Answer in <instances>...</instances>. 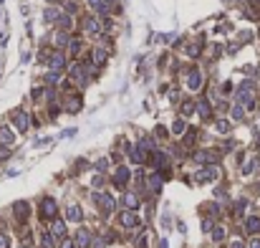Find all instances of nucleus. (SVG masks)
<instances>
[{"instance_id":"9b49d317","label":"nucleus","mask_w":260,"mask_h":248,"mask_svg":"<svg viewBox=\"0 0 260 248\" xmlns=\"http://www.w3.org/2000/svg\"><path fill=\"white\" fill-rule=\"evenodd\" d=\"M76 248H88L91 246V231H86V228H78L76 231Z\"/></svg>"},{"instance_id":"bb28decb","label":"nucleus","mask_w":260,"mask_h":248,"mask_svg":"<svg viewBox=\"0 0 260 248\" xmlns=\"http://www.w3.org/2000/svg\"><path fill=\"white\" fill-rule=\"evenodd\" d=\"M215 129H217L220 134H228V132H230V122H228V119H217V124H215Z\"/></svg>"},{"instance_id":"c756f323","label":"nucleus","mask_w":260,"mask_h":248,"mask_svg":"<svg viewBox=\"0 0 260 248\" xmlns=\"http://www.w3.org/2000/svg\"><path fill=\"white\" fill-rule=\"evenodd\" d=\"M172 132L177 134V137H179V134H185V119H177V122L172 124Z\"/></svg>"},{"instance_id":"79ce46f5","label":"nucleus","mask_w":260,"mask_h":248,"mask_svg":"<svg viewBox=\"0 0 260 248\" xmlns=\"http://www.w3.org/2000/svg\"><path fill=\"white\" fill-rule=\"evenodd\" d=\"M202 231L210 233V231H212V220H205V223H202Z\"/></svg>"},{"instance_id":"6ab92c4d","label":"nucleus","mask_w":260,"mask_h":248,"mask_svg":"<svg viewBox=\"0 0 260 248\" xmlns=\"http://www.w3.org/2000/svg\"><path fill=\"white\" fill-rule=\"evenodd\" d=\"M63 66H66L63 53H53V56H51V69H53V71H61Z\"/></svg>"},{"instance_id":"0eeeda50","label":"nucleus","mask_w":260,"mask_h":248,"mask_svg":"<svg viewBox=\"0 0 260 248\" xmlns=\"http://www.w3.org/2000/svg\"><path fill=\"white\" fill-rule=\"evenodd\" d=\"M119 223L124 225V228H139V218H137L134 210H124L119 216Z\"/></svg>"},{"instance_id":"b1692460","label":"nucleus","mask_w":260,"mask_h":248,"mask_svg":"<svg viewBox=\"0 0 260 248\" xmlns=\"http://www.w3.org/2000/svg\"><path fill=\"white\" fill-rule=\"evenodd\" d=\"M146 187H149L152 193H154V190H159V187H162V177H159V175H152L149 180H146Z\"/></svg>"},{"instance_id":"cd10ccee","label":"nucleus","mask_w":260,"mask_h":248,"mask_svg":"<svg viewBox=\"0 0 260 248\" xmlns=\"http://www.w3.org/2000/svg\"><path fill=\"white\" fill-rule=\"evenodd\" d=\"M255 165H258V157H253V160H247V162H245V167H243V175H253Z\"/></svg>"},{"instance_id":"e433bc0d","label":"nucleus","mask_w":260,"mask_h":248,"mask_svg":"<svg viewBox=\"0 0 260 248\" xmlns=\"http://www.w3.org/2000/svg\"><path fill=\"white\" fill-rule=\"evenodd\" d=\"M69 51L71 53H78V51H81V43H78V41H69Z\"/></svg>"},{"instance_id":"2f4dec72","label":"nucleus","mask_w":260,"mask_h":248,"mask_svg":"<svg viewBox=\"0 0 260 248\" xmlns=\"http://www.w3.org/2000/svg\"><path fill=\"white\" fill-rule=\"evenodd\" d=\"M56 26H61V28L69 31V28H71V18H69V16H61L58 20H56Z\"/></svg>"},{"instance_id":"a18cd8bd","label":"nucleus","mask_w":260,"mask_h":248,"mask_svg":"<svg viewBox=\"0 0 260 248\" xmlns=\"http://www.w3.org/2000/svg\"><path fill=\"white\" fill-rule=\"evenodd\" d=\"M247 248H260V238H255V241H253L250 246H247Z\"/></svg>"},{"instance_id":"58836bf2","label":"nucleus","mask_w":260,"mask_h":248,"mask_svg":"<svg viewBox=\"0 0 260 248\" xmlns=\"http://www.w3.org/2000/svg\"><path fill=\"white\" fill-rule=\"evenodd\" d=\"M88 5H91L94 10H101V5H104V0H88Z\"/></svg>"},{"instance_id":"ddd939ff","label":"nucleus","mask_w":260,"mask_h":248,"mask_svg":"<svg viewBox=\"0 0 260 248\" xmlns=\"http://www.w3.org/2000/svg\"><path fill=\"white\" fill-rule=\"evenodd\" d=\"M106 59H109V48H106V46H96V48L91 51V63H94V66L106 63Z\"/></svg>"},{"instance_id":"2eb2a0df","label":"nucleus","mask_w":260,"mask_h":248,"mask_svg":"<svg viewBox=\"0 0 260 248\" xmlns=\"http://www.w3.org/2000/svg\"><path fill=\"white\" fill-rule=\"evenodd\" d=\"M114 183H116L119 187L129 183V170H127V167H116V172H114Z\"/></svg>"},{"instance_id":"c9c22d12","label":"nucleus","mask_w":260,"mask_h":248,"mask_svg":"<svg viewBox=\"0 0 260 248\" xmlns=\"http://www.w3.org/2000/svg\"><path fill=\"white\" fill-rule=\"evenodd\" d=\"M58 78H61V71H51V74L46 76V81H48V84H56Z\"/></svg>"},{"instance_id":"f03ea898","label":"nucleus","mask_w":260,"mask_h":248,"mask_svg":"<svg viewBox=\"0 0 260 248\" xmlns=\"http://www.w3.org/2000/svg\"><path fill=\"white\" fill-rule=\"evenodd\" d=\"M220 177V167H215V165H207V167H202V170L195 175L197 183H210V180H217Z\"/></svg>"},{"instance_id":"c03bdc74","label":"nucleus","mask_w":260,"mask_h":248,"mask_svg":"<svg viewBox=\"0 0 260 248\" xmlns=\"http://www.w3.org/2000/svg\"><path fill=\"white\" fill-rule=\"evenodd\" d=\"M232 248H245V243L243 241H232Z\"/></svg>"},{"instance_id":"393cba45","label":"nucleus","mask_w":260,"mask_h":248,"mask_svg":"<svg viewBox=\"0 0 260 248\" xmlns=\"http://www.w3.org/2000/svg\"><path fill=\"white\" fill-rule=\"evenodd\" d=\"M154 165L159 167V170H167V165H169V162H167V155H164V152H157V155H154Z\"/></svg>"},{"instance_id":"f3484780","label":"nucleus","mask_w":260,"mask_h":248,"mask_svg":"<svg viewBox=\"0 0 260 248\" xmlns=\"http://www.w3.org/2000/svg\"><path fill=\"white\" fill-rule=\"evenodd\" d=\"M71 78H73V81L76 84H86L88 81V78H86V74H84V69H81V66H71Z\"/></svg>"},{"instance_id":"72a5a7b5","label":"nucleus","mask_w":260,"mask_h":248,"mask_svg":"<svg viewBox=\"0 0 260 248\" xmlns=\"http://www.w3.org/2000/svg\"><path fill=\"white\" fill-rule=\"evenodd\" d=\"M0 248H10V235L8 233H0Z\"/></svg>"},{"instance_id":"6e6552de","label":"nucleus","mask_w":260,"mask_h":248,"mask_svg":"<svg viewBox=\"0 0 260 248\" xmlns=\"http://www.w3.org/2000/svg\"><path fill=\"white\" fill-rule=\"evenodd\" d=\"M217 157H220V152H215V150H205V152H197L195 155V162H200V165H212L215 160H217Z\"/></svg>"},{"instance_id":"dca6fc26","label":"nucleus","mask_w":260,"mask_h":248,"mask_svg":"<svg viewBox=\"0 0 260 248\" xmlns=\"http://www.w3.org/2000/svg\"><path fill=\"white\" fill-rule=\"evenodd\" d=\"M121 202L127 205V210H134V208H139V195H134V193H124Z\"/></svg>"},{"instance_id":"5701e85b","label":"nucleus","mask_w":260,"mask_h":248,"mask_svg":"<svg viewBox=\"0 0 260 248\" xmlns=\"http://www.w3.org/2000/svg\"><path fill=\"white\" fill-rule=\"evenodd\" d=\"M41 248H56V238L51 233H41Z\"/></svg>"},{"instance_id":"f257e3e1","label":"nucleus","mask_w":260,"mask_h":248,"mask_svg":"<svg viewBox=\"0 0 260 248\" xmlns=\"http://www.w3.org/2000/svg\"><path fill=\"white\" fill-rule=\"evenodd\" d=\"M38 213H41V218H43V220H56L58 205H56V200H53V198H43V200H41Z\"/></svg>"},{"instance_id":"a19ab883","label":"nucleus","mask_w":260,"mask_h":248,"mask_svg":"<svg viewBox=\"0 0 260 248\" xmlns=\"http://www.w3.org/2000/svg\"><path fill=\"white\" fill-rule=\"evenodd\" d=\"M61 248H76V243L69 241V238H63V241H61Z\"/></svg>"},{"instance_id":"c85d7f7f","label":"nucleus","mask_w":260,"mask_h":248,"mask_svg":"<svg viewBox=\"0 0 260 248\" xmlns=\"http://www.w3.org/2000/svg\"><path fill=\"white\" fill-rule=\"evenodd\" d=\"M243 117H245V107H243V104H235V107H232V119L240 122Z\"/></svg>"},{"instance_id":"aec40b11","label":"nucleus","mask_w":260,"mask_h":248,"mask_svg":"<svg viewBox=\"0 0 260 248\" xmlns=\"http://www.w3.org/2000/svg\"><path fill=\"white\" fill-rule=\"evenodd\" d=\"M129 160L137 162V165H142L144 162V150L142 147H129Z\"/></svg>"},{"instance_id":"a211bd4d","label":"nucleus","mask_w":260,"mask_h":248,"mask_svg":"<svg viewBox=\"0 0 260 248\" xmlns=\"http://www.w3.org/2000/svg\"><path fill=\"white\" fill-rule=\"evenodd\" d=\"M245 231H247V233H260V218H258V216L245 218Z\"/></svg>"},{"instance_id":"ea45409f","label":"nucleus","mask_w":260,"mask_h":248,"mask_svg":"<svg viewBox=\"0 0 260 248\" xmlns=\"http://www.w3.org/2000/svg\"><path fill=\"white\" fill-rule=\"evenodd\" d=\"M66 109H69V111H76V109H78V101H76V99H69V107H66Z\"/></svg>"},{"instance_id":"1a4fd4ad","label":"nucleus","mask_w":260,"mask_h":248,"mask_svg":"<svg viewBox=\"0 0 260 248\" xmlns=\"http://www.w3.org/2000/svg\"><path fill=\"white\" fill-rule=\"evenodd\" d=\"M15 144V132L10 127H0V147H13Z\"/></svg>"},{"instance_id":"a878e982","label":"nucleus","mask_w":260,"mask_h":248,"mask_svg":"<svg viewBox=\"0 0 260 248\" xmlns=\"http://www.w3.org/2000/svg\"><path fill=\"white\" fill-rule=\"evenodd\" d=\"M195 109L200 111V114H202V117H207V114H210V104H207V99H200V101H197V107H195Z\"/></svg>"},{"instance_id":"49530a36","label":"nucleus","mask_w":260,"mask_h":248,"mask_svg":"<svg viewBox=\"0 0 260 248\" xmlns=\"http://www.w3.org/2000/svg\"><path fill=\"white\" fill-rule=\"evenodd\" d=\"M20 248H28V246H20Z\"/></svg>"},{"instance_id":"20e7f679","label":"nucleus","mask_w":260,"mask_h":248,"mask_svg":"<svg viewBox=\"0 0 260 248\" xmlns=\"http://www.w3.org/2000/svg\"><path fill=\"white\" fill-rule=\"evenodd\" d=\"M84 31L88 33V36H101V33H104V23H101L99 18H86L84 20Z\"/></svg>"},{"instance_id":"4c0bfd02","label":"nucleus","mask_w":260,"mask_h":248,"mask_svg":"<svg viewBox=\"0 0 260 248\" xmlns=\"http://www.w3.org/2000/svg\"><path fill=\"white\" fill-rule=\"evenodd\" d=\"M8 157H10V147H0V162L8 160Z\"/></svg>"},{"instance_id":"39448f33","label":"nucleus","mask_w":260,"mask_h":248,"mask_svg":"<svg viewBox=\"0 0 260 248\" xmlns=\"http://www.w3.org/2000/svg\"><path fill=\"white\" fill-rule=\"evenodd\" d=\"M237 96H240V104H253V99H255V92H253V84L250 81H245L240 89H237Z\"/></svg>"},{"instance_id":"f704fd0d","label":"nucleus","mask_w":260,"mask_h":248,"mask_svg":"<svg viewBox=\"0 0 260 248\" xmlns=\"http://www.w3.org/2000/svg\"><path fill=\"white\" fill-rule=\"evenodd\" d=\"M56 43H58V46H69V36H66V33H58V36H56Z\"/></svg>"},{"instance_id":"4468645a","label":"nucleus","mask_w":260,"mask_h":248,"mask_svg":"<svg viewBox=\"0 0 260 248\" xmlns=\"http://www.w3.org/2000/svg\"><path fill=\"white\" fill-rule=\"evenodd\" d=\"M13 213H15V218H18V220H26V218L30 216V205H28L26 200H18L15 205H13Z\"/></svg>"},{"instance_id":"7c9ffc66","label":"nucleus","mask_w":260,"mask_h":248,"mask_svg":"<svg viewBox=\"0 0 260 248\" xmlns=\"http://www.w3.org/2000/svg\"><path fill=\"white\" fill-rule=\"evenodd\" d=\"M212 241H225V228H220V225H217V228H212Z\"/></svg>"},{"instance_id":"4be33fe9","label":"nucleus","mask_w":260,"mask_h":248,"mask_svg":"<svg viewBox=\"0 0 260 248\" xmlns=\"http://www.w3.org/2000/svg\"><path fill=\"white\" fill-rule=\"evenodd\" d=\"M43 18H46L48 23H56V20L61 18V10H58V8H46V13H43Z\"/></svg>"},{"instance_id":"7ed1b4c3","label":"nucleus","mask_w":260,"mask_h":248,"mask_svg":"<svg viewBox=\"0 0 260 248\" xmlns=\"http://www.w3.org/2000/svg\"><path fill=\"white\" fill-rule=\"evenodd\" d=\"M94 202L104 210V213H111L114 210V198H111L109 193H94Z\"/></svg>"},{"instance_id":"37998d69","label":"nucleus","mask_w":260,"mask_h":248,"mask_svg":"<svg viewBox=\"0 0 260 248\" xmlns=\"http://www.w3.org/2000/svg\"><path fill=\"white\" fill-rule=\"evenodd\" d=\"M101 183H104V177L96 175V177H94V187H101Z\"/></svg>"},{"instance_id":"412c9836","label":"nucleus","mask_w":260,"mask_h":248,"mask_svg":"<svg viewBox=\"0 0 260 248\" xmlns=\"http://www.w3.org/2000/svg\"><path fill=\"white\" fill-rule=\"evenodd\" d=\"M187 84H189V89H192V92H197V89L202 86V74H200V71H192Z\"/></svg>"},{"instance_id":"423d86ee","label":"nucleus","mask_w":260,"mask_h":248,"mask_svg":"<svg viewBox=\"0 0 260 248\" xmlns=\"http://www.w3.org/2000/svg\"><path fill=\"white\" fill-rule=\"evenodd\" d=\"M66 220H69V223H81V220H84V210H81V205H76V202L66 205Z\"/></svg>"},{"instance_id":"f8f14e48","label":"nucleus","mask_w":260,"mask_h":248,"mask_svg":"<svg viewBox=\"0 0 260 248\" xmlns=\"http://www.w3.org/2000/svg\"><path fill=\"white\" fill-rule=\"evenodd\" d=\"M13 122H15L18 132H28V127H30V117H28V111H15V114H13Z\"/></svg>"},{"instance_id":"9d476101","label":"nucleus","mask_w":260,"mask_h":248,"mask_svg":"<svg viewBox=\"0 0 260 248\" xmlns=\"http://www.w3.org/2000/svg\"><path fill=\"white\" fill-rule=\"evenodd\" d=\"M48 233L53 235L56 241H63V238H66V223H63V220H58V218L51 220V231H48Z\"/></svg>"},{"instance_id":"473e14b6","label":"nucleus","mask_w":260,"mask_h":248,"mask_svg":"<svg viewBox=\"0 0 260 248\" xmlns=\"http://www.w3.org/2000/svg\"><path fill=\"white\" fill-rule=\"evenodd\" d=\"M192 111H195V104H192V101H185V104H182V114H185V117H189Z\"/></svg>"}]
</instances>
